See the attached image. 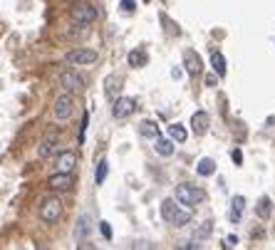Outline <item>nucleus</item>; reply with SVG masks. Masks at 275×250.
Returning <instances> with one entry per match:
<instances>
[{
	"label": "nucleus",
	"instance_id": "1",
	"mask_svg": "<svg viewBox=\"0 0 275 250\" xmlns=\"http://www.w3.org/2000/svg\"><path fill=\"white\" fill-rule=\"evenodd\" d=\"M161 216H164V220L166 223H171V225H186L188 220H191V213L188 211H183V208H179V203H174L171 198H166L164 203H161Z\"/></svg>",
	"mask_w": 275,
	"mask_h": 250
},
{
	"label": "nucleus",
	"instance_id": "2",
	"mask_svg": "<svg viewBox=\"0 0 275 250\" xmlns=\"http://www.w3.org/2000/svg\"><path fill=\"white\" fill-rule=\"evenodd\" d=\"M37 216H40V220H45V223H57L60 216H62V201H60V198H55V196L42 198Z\"/></svg>",
	"mask_w": 275,
	"mask_h": 250
},
{
	"label": "nucleus",
	"instance_id": "3",
	"mask_svg": "<svg viewBox=\"0 0 275 250\" xmlns=\"http://www.w3.org/2000/svg\"><path fill=\"white\" fill-rule=\"evenodd\" d=\"M176 201L183 206H196V203L206 201V193L201 188L191 186V184H181V186H176Z\"/></svg>",
	"mask_w": 275,
	"mask_h": 250
},
{
	"label": "nucleus",
	"instance_id": "4",
	"mask_svg": "<svg viewBox=\"0 0 275 250\" xmlns=\"http://www.w3.org/2000/svg\"><path fill=\"white\" fill-rule=\"evenodd\" d=\"M64 62L67 64H77V67H85V64H94L97 62V52L87 50V47H80V50H70L64 55Z\"/></svg>",
	"mask_w": 275,
	"mask_h": 250
},
{
	"label": "nucleus",
	"instance_id": "5",
	"mask_svg": "<svg viewBox=\"0 0 275 250\" xmlns=\"http://www.w3.org/2000/svg\"><path fill=\"white\" fill-rule=\"evenodd\" d=\"M72 20L77 23V25H90L97 20V8L92 5V3H80V5H75L72 8Z\"/></svg>",
	"mask_w": 275,
	"mask_h": 250
},
{
	"label": "nucleus",
	"instance_id": "6",
	"mask_svg": "<svg viewBox=\"0 0 275 250\" xmlns=\"http://www.w3.org/2000/svg\"><path fill=\"white\" fill-rule=\"evenodd\" d=\"M134 109H136V102H134L131 97H117L114 104H112V114H114L117 119H126V117H131Z\"/></svg>",
	"mask_w": 275,
	"mask_h": 250
},
{
	"label": "nucleus",
	"instance_id": "7",
	"mask_svg": "<svg viewBox=\"0 0 275 250\" xmlns=\"http://www.w3.org/2000/svg\"><path fill=\"white\" fill-rule=\"evenodd\" d=\"M52 114H55V119H57V122H64V119H70V114H72V97H70V92L60 94V97L55 99Z\"/></svg>",
	"mask_w": 275,
	"mask_h": 250
},
{
	"label": "nucleus",
	"instance_id": "8",
	"mask_svg": "<svg viewBox=\"0 0 275 250\" xmlns=\"http://www.w3.org/2000/svg\"><path fill=\"white\" fill-rule=\"evenodd\" d=\"M60 85L64 87V92H77V90H82L85 79H82V74H77L75 69H64L60 74Z\"/></svg>",
	"mask_w": 275,
	"mask_h": 250
},
{
	"label": "nucleus",
	"instance_id": "9",
	"mask_svg": "<svg viewBox=\"0 0 275 250\" xmlns=\"http://www.w3.org/2000/svg\"><path fill=\"white\" fill-rule=\"evenodd\" d=\"M75 184V179L67 174V171H57V174H52L50 179H47V186L55 188V191H70Z\"/></svg>",
	"mask_w": 275,
	"mask_h": 250
},
{
	"label": "nucleus",
	"instance_id": "10",
	"mask_svg": "<svg viewBox=\"0 0 275 250\" xmlns=\"http://www.w3.org/2000/svg\"><path fill=\"white\" fill-rule=\"evenodd\" d=\"M183 62H186V72H188L191 77H198V74H201L203 62H201V57H198L193 50H186V52H183Z\"/></svg>",
	"mask_w": 275,
	"mask_h": 250
},
{
	"label": "nucleus",
	"instance_id": "11",
	"mask_svg": "<svg viewBox=\"0 0 275 250\" xmlns=\"http://www.w3.org/2000/svg\"><path fill=\"white\" fill-rule=\"evenodd\" d=\"M191 129H193L196 136H203V134L209 131V114H206V112H196V114L191 117Z\"/></svg>",
	"mask_w": 275,
	"mask_h": 250
},
{
	"label": "nucleus",
	"instance_id": "12",
	"mask_svg": "<svg viewBox=\"0 0 275 250\" xmlns=\"http://www.w3.org/2000/svg\"><path fill=\"white\" fill-rule=\"evenodd\" d=\"M77 166V154L75 151H62L60 156H57V171H72Z\"/></svg>",
	"mask_w": 275,
	"mask_h": 250
},
{
	"label": "nucleus",
	"instance_id": "13",
	"mask_svg": "<svg viewBox=\"0 0 275 250\" xmlns=\"http://www.w3.org/2000/svg\"><path fill=\"white\" fill-rule=\"evenodd\" d=\"M243 208H245V198L243 196H236V198L231 201V223H238V220H241Z\"/></svg>",
	"mask_w": 275,
	"mask_h": 250
},
{
	"label": "nucleus",
	"instance_id": "14",
	"mask_svg": "<svg viewBox=\"0 0 275 250\" xmlns=\"http://www.w3.org/2000/svg\"><path fill=\"white\" fill-rule=\"evenodd\" d=\"M119 82H122V79H119V77H114V74H112V77H107V82H104V92H107V97H109L112 102L117 99V94H119V90H122V85H119Z\"/></svg>",
	"mask_w": 275,
	"mask_h": 250
},
{
	"label": "nucleus",
	"instance_id": "15",
	"mask_svg": "<svg viewBox=\"0 0 275 250\" xmlns=\"http://www.w3.org/2000/svg\"><path fill=\"white\" fill-rule=\"evenodd\" d=\"M139 134H142V136H149V139H156V136H159V124L152 122V119H144V122L139 124Z\"/></svg>",
	"mask_w": 275,
	"mask_h": 250
},
{
	"label": "nucleus",
	"instance_id": "16",
	"mask_svg": "<svg viewBox=\"0 0 275 250\" xmlns=\"http://www.w3.org/2000/svg\"><path fill=\"white\" fill-rule=\"evenodd\" d=\"M55 149H57V144H55V139L50 136V139H45V141L37 146V156H40V158L52 156V154H55Z\"/></svg>",
	"mask_w": 275,
	"mask_h": 250
},
{
	"label": "nucleus",
	"instance_id": "17",
	"mask_svg": "<svg viewBox=\"0 0 275 250\" xmlns=\"http://www.w3.org/2000/svg\"><path fill=\"white\" fill-rule=\"evenodd\" d=\"M270 208H273L270 198H268V196H263V198L258 201V208H255L258 218H260V220H268V218H270Z\"/></svg>",
	"mask_w": 275,
	"mask_h": 250
},
{
	"label": "nucleus",
	"instance_id": "18",
	"mask_svg": "<svg viewBox=\"0 0 275 250\" xmlns=\"http://www.w3.org/2000/svg\"><path fill=\"white\" fill-rule=\"evenodd\" d=\"M154 149H156V154H159V156H171V154H174V144H171L169 139H159V136H156Z\"/></svg>",
	"mask_w": 275,
	"mask_h": 250
},
{
	"label": "nucleus",
	"instance_id": "19",
	"mask_svg": "<svg viewBox=\"0 0 275 250\" xmlns=\"http://www.w3.org/2000/svg\"><path fill=\"white\" fill-rule=\"evenodd\" d=\"M211 67H214V72L221 77V74H226V60H223V55L221 52H211Z\"/></svg>",
	"mask_w": 275,
	"mask_h": 250
},
{
	"label": "nucleus",
	"instance_id": "20",
	"mask_svg": "<svg viewBox=\"0 0 275 250\" xmlns=\"http://www.w3.org/2000/svg\"><path fill=\"white\" fill-rule=\"evenodd\" d=\"M147 60H149V57H147L144 50H131V52H129V64H131V67H144Z\"/></svg>",
	"mask_w": 275,
	"mask_h": 250
},
{
	"label": "nucleus",
	"instance_id": "21",
	"mask_svg": "<svg viewBox=\"0 0 275 250\" xmlns=\"http://www.w3.org/2000/svg\"><path fill=\"white\" fill-rule=\"evenodd\" d=\"M196 171H198V176H211L216 171V163L211 158H201L198 161V166H196Z\"/></svg>",
	"mask_w": 275,
	"mask_h": 250
},
{
	"label": "nucleus",
	"instance_id": "22",
	"mask_svg": "<svg viewBox=\"0 0 275 250\" xmlns=\"http://www.w3.org/2000/svg\"><path fill=\"white\" fill-rule=\"evenodd\" d=\"M161 23H164V30L169 32V35H179V32H181V30H179V25H176V23H174L166 13H161Z\"/></svg>",
	"mask_w": 275,
	"mask_h": 250
},
{
	"label": "nucleus",
	"instance_id": "23",
	"mask_svg": "<svg viewBox=\"0 0 275 250\" xmlns=\"http://www.w3.org/2000/svg\"><path fill=\"white\" fill-rule=\"evenodd\" d=\"M107 174H109V166H107V161L102 158V161L97 163V174H94V179H97V184H104V179H107Z\"/></svg>",
	"mask_w": 275,
	"mask_h": 250
},
{
	"label": "nucleus",
	"instance_id": "24",
	"mask_svg": "<svg viewBox=\"0 0 275 250\" xmlns=\"http://www.w3.org/2000/svg\"><path fill=\"white\" fill-rule=\"evenodd\" d=\"M169 134H171V139H176L179 144L186 141V129H183L181 124H171V126H169Z\"/></svg>",
	"mask_w": 275,
	"mask_h": 250
},
{
	"label": "nucleus",
	"instance_id": "25",
	"mask_svg": "<svg viewBox=\"0 0 275 250\" xmlns=\"http://www.w3.org/2000/svg\"><path fill=\"white\" fill-rule=\"evenodd\" d=\"M87 233H90V220H87L85 216H82V218L77 220V230H75V235H77V238L82 240V238H85Z\"/></svg>",
	"mask_w": 275,
	"mask_h": 250
},
{
	"label": "nucleus",
	"instance_id": "26",
	"mask_svg": "<svg viewBox=\"0 0 275 250\" xmlns=\"http://www.w3.org/2000/svg\"><path fill=\"white\" fill-rule=\"evenodd\" d=\"M211 230H214V223H211V220H206V223H203V225L196 230V240H203V238H209V235H211Z\"/></svg>",
	"mask_w": 275,
	"mask_h": 250
},
{
	"label": "nucleus",
	"instance_id": "27",
	"mask_svg": "<svg viewBox=\"0 0 275 250\" xmlns=\"http://www.w3.org/2000/svg\"><path fill=\"white\" fill-rule=\"evenodd\" d=\"M136 10V0H122V13H134Z\"/></svg>",
	"mask_w": 275,
	"mask_h": 250
},
{
	"label": "nucleus",
	"instance_id": "28",
	"mask_svg": "<svg viewBox=\"0 0 275 250\" xmlns=\"http://www.w3.org/2000/svg\"><path fill=\"white\" fill-rule=\"evenodd\" d=\"M99 230H102V235H104L107 240L112 238V228H109V223H107V220H102V223H99Z\"/></svg>",
	"mask_w": 275,
	"mask_h": 250
},
{
	"label": "nucleus",
	"instance_id": "29",
	"mask_svg": "<svg viewBox=\"0 0 275 250\" xmlns=\"http://www.w3.org/2000/svg\"><path fill=\"white\" fill-rule=\"evenodd\" d=\"M87 122H90V117L85 114V117H82V126H80V144L85 141V131H87Z\"/></svg>",
	"mask_w": 275,
	"mask_h": 250
},
{
	"label": "nucleus",
	"instance_id": "30",
	"mask_svg": "<svg viewBox=\"0 0 275 250\" xmlns=\"http://www.w3.org/2000/svg\"><path fill=\"white\" fill-rule=\"evenodd\" d=\"M231 158H233V163H236V166H241V163H243V154H241V149H233Z\"/></svg>",
	"mask_w": 275,
	"mask_h": 250
},
{
	"label": "nucleus",
	"instance_id": "31",
	"mask_svg": "<svg viewBox=\"0 0 275 250\" xmlns=\"http://www.w3.org/2000/svg\"><path fill=\"white\" fill-rule=\"evenodd\" d=\"M236 245H238V238L236 235H228L226 243H223V248H236Z\"/></svg>",
	"mask_w": 275,
	"mask_h": 250
},
{
	"label": "nucleus",
	"instance_id": "32",
	"mask_svg": "<svg viewBox=\"0 0 275 250\" xmlns=\"http://www.w3.org/2000/svg\"><path fill=\"white\" fill-rule=\"evenodd\" d=\"M206 85H209V87H216V74H209V77H206Z\"/></svg>",
	"mask_w": 275,
	"mask_h": 250
},
{
	"label": "nucleus",
	"instance_id": "33",
	"mask_svg": "<svg viewBox=\"0 0 275 250\" xmlns=\"http://www.w3.org/2000/svg\"><path fill=\"white\" fill-rule=\"evenodd\" d=\"M144 3H149V0H144Z\"/></svg>",
	"mask_w": 275,
	"mask_h": 250
}]
</instances>
